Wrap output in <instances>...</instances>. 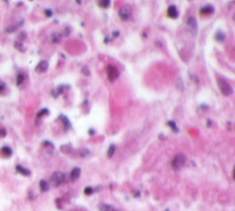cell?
Returning <instances> with one entry per match:
<instances>
[{"instance_id":"obj_1","label":"cell","mask_w":235,"mask_h":211,"mask_svg":"<svg viewBox=\"0 0 235 211\" xmlns=\"http://www.w3.org/2000/svg\"><path fill=\"white\" fill-rule=\"evenodd\" d=\"M185 161H187V156L181 153V154H177V156L173 158V160L171 163V166H172V168L174 171H179L184 166Z\"/></svg>"},{"instance_id":"obj_2","label":"cell","mask_w":235,"mask_h":211,"mask_svg":"<svg viewBox=\"0 0 235 211\" xmlns=\"http://www.w3.org/2000/svg\"><path fill=\"white\" fill-rule=\"evenodd\" d=\"M64 182H66V177H64V174L61 173V172H55V173H52V175L50 177V183H51L55 188L60 186V185L63 184Z\"/></svg>"},{"instance_id":"obj_3","label":"cell","mask_w":235,"mask_h":211,"mask_svg":"<svg viewBox=\"0 0 235 211\" xmlns=\"http://www.w3.org/2000/svg\"><path fill=\"white\" fill-rule=\"evenodd\" d=\"M219 88H220V92H221L224 96H229V95L233 93L230 84H229L227 81H224L223 78H220V80H219Z\"/></svg>"},{"instance_id":"obj_4","label":"cell","mask_w":235,"mask_h":211,"mask_svg":"<svg viewBox=\"0 0 235 211\" xmlns=\"http://www.w3.org/2000/svg\"><path fill=\"white\" fill-rule=\"evenodd\" d=\"M118 76H119V71H118V69L113 65H108L107 67V77L110 82L115 81L118 78Z\"/></svg>"},{"instance_id":"obj_5","label":"cell","mask_w":235,"mask_h":211,"mask_svg":"<svg viewBox=\"0 0 235 211\" xmlns=\"http://www.w3.org/2000/svg\"><path fill=\"white\" fill-rule=\"evenodd\" d=\"M119 17L121 20H128L131 17V7L130 6H122L119 10Z\"/></svg>"},{"instance_id":"obj_6","label":"cell","mask_w":235,"mask_h":211,"mask_svg":"<svg viewBox=\"0 0 235 211\" xmlns=\"http://www.w3.org/2000/svg\"><path fill=\"white\" fill-rule=\"evenodd\" d=\"M187 23H188V26L190 27L191 33H194V36H196L197 35V23H196V19L194 17H189Z\"/></svg>"},{"instance_id":"obj_7","label":"cell","mask_w":235,"mask_h":211,"mask_svg":"<svg viewBox=\"0 0 235 211\" xmlns=\"http://www.w3.org/2000/svg\"><path fill=\"white\" fill-rule=\"evenodd\" d=\"M48 68H49V63H48V61H41L39 63H38V65L36 67V71L37 72H45L46 70H48Z\"/></svg>"},{"instance_id":"obj_8","label":"cell","mask_w":235,"mask_h":211,"mask_svg":"<svg viewBox=\"0 0 235 211\" xmlns=\"http://www.w3.org/2000/svg\"><path fill=\"white\" fill-rule=\"evenodd\" d=\"M167 16H169L170 18H172V19H176V18H177V17H178V10H177V7L173 6V5L169 6V9H167Z\"/></svg>"},{"instance_id":"obj_9","label":"cell","mask_w":235,"mask_h":211,"mask_svg":"<svg viewBox=\"0 0 235 211\" xmlns=\"http://www.w3.org/2000/svg\"><path fill=\"white\" fill-rule=\"evenodd\" d=\"M80 174H81V170L78 167H75L71 170L69 177H70V180H73V182H75V180H77L80 178Z\"/></svg>"},{"instance_id":"obj_10","label":"cell","mask_w":235,"mask_h":211,"mask_svg":"<svg viewBox=\"0 0 235 211\" xmlns=\"http://www.w3.org/2000/svg\"><path fill=\"white\" fill-rule=\"evenodd\" d=\"M16 170H17V172L21 173V174L25 175V177L31 175V171H30V170H27V168H25V167H23V166H20V165H17V166H16Z\"/></svg>"},{"instance_id":"obj_11","label":"cell","mask_w":235,"mask_h":211,"mask_svg":"<svg viewBox=\"0 0 235 211\" xmlns=\"http://www.w3.org/2000/svg\"><path fill=\"white\" fill-rule=\"evenodd\" d=\"M199 13L201 14H213L214 13V7L210 6V5H207V6H204V7H202L199 10Z\"/></svg>"},{"instance_id":"obj_12","label":"cell","mask_w":235,"mask_h":211,"mask_svg":"<svg viewBox=\"0 0 235 211\" xmlns=\"http://www.w3.org/2000/svg\"><path fill=\"white\" fill-rule=\"evenodd\" d=\"M0 154H3L4 157H11L12 156V149L9 146H3L0 149Z\"/></svg>"},{"instance_id":"obj_13","label":"cell","mask_w":235,"mask_h":211,"mask_svg":"<svg viewBox=\"0 0 235 211\" xmlns=\"http://www.w3.org/2000/svg\"><path fill=\"white\" fill-rule=\"evenodd\" d=\"M23 24H24V23H23V20H21V21H19V23H18V24H16V25H11L10 27H7V28L5 30V32H6V33H12V32H14V31H16V30H18V28H19V27H20Z\"/></svg>"},{"instance_id":"obj_14","label":"cell","mask_w":235,"mask_h":211,"mask_svg":"<svg viewBox=\"0 0 235 211\" xmlns=\"http://www.w3.org/2000/svg\"><path fill=\"white\" fill-rule=\"evenodd\" d=\"M39 188H41L42 192H46L50 189V184L46 182V180H41V182H39Z\"/></svg>"},{"instance_id":"obj_15","label":"cell","mask_w":235,"mask_h":211,"mask_svg":"<svg viewBox=\"0 0 235 211\" xmlns=\"http://www.w3.org/2000/svg\"><path fill=\"white\" fill-rule=\"evenodd\" d=\"M99 210L100 211H118L116 209H114L112 205L109 204H100L99 205Z\"/></svg>"},{"instance_id":"obj_16","label":"cell","mask_w":235,"mask_h":211,"mask_svg":"<svg viewBox=\"0 0 235 211\" xmlns=\"http://www.w3.org/2000/svg\"><path fill=\"white\" fill-rule=\"evenodd\" d=\"M214 38H215V40H216V42H223V40L226 39V35H224L222 31H219V32L215 35V37H214Z\"/></svg>"},{"instance_id":"obj_17","label":"cell","mask_w":235,"mask_h":211,"mask_svg":"<svg viewBox=\"0 0 235 211\" xmlns=\"http://www.w3.org/2000/svg\"><path fill=\"white\" fill-rule=\"evenodd\" d=\"M115 149H116V146L115 145H110L109 148H108V152H107V157L108 158H112L115 153Z\"/></svg>"},{"instance_id":"obj_18","label":"cell","mask_w":235,"mask_h":211,"mask_svg":"<svg viewBox=\"0 0 235 211\" xmlns=\"http://www.w3.org/2000/svg\"><path fill=\"white\" fill-rule=\"evenodd\" d=\"M98 5H99L100 7L107 9V7H109V5H110V1H109V0H103V1H98Z\"/></svg>"},{"instance_id":"obj_19","label":"cell","mask_w":235,"mask_h":211,"mask_svg":"<svg viewBox=\"0 0 235 211\" xmlns=\"http://www.w3.org/2000/svg\"><path fill=\"white\" fill-rule=\"evenodd\" d=\"M60 120H62V121H63V124H64V126H66L67 129L70 128V122H69V120H68L64 115H61V116H60Z\"/></svg>"},{"instance_id":"obj_20","label":"cell","mask_w":235,"mask_h":211,"mask_svg":"<svg viewBox=\"0 0 235 211\" xmlns=\"http://www.w3.org/2000/svg\"><path fill=\"white\" fill-rule=\"evenodd\" d=\"M25 75L24 74H19L18 75V77H17V85H20L23 82H24V80H25Z\"/></svg>"},{"instance_id":"obj_21","label":"cell","mask_w":235,"mask_h":211,"mask_svg":"<svg viewBox=\"0 0 235 211\" xmlns=\"http://www.w3.org/2000/svg\"><path fill=\"white\" fill-rule=\"evenodd\" d=\"M167 125H169V126H170V128H171L172 131H174L176 133H177V132H178V128H177V125H176V122H174V121H169V122H167Z\"/></svg>"},{"instance_id":"obj_22","label":"cell","mask_w":235,"mask_h":211,"mask_svg":"<svg viewBox=\"0 0 235 211\" xmlns=\"http://www.w3.org/2000/svg\"><path fill=\"white\" fill-rule=\"evenodd\" d=\"M5 90H6V84H5V82L0 81V95H3V94L5 93Z\"/></svg>"},{"instance_id":"obj_23","label":"cell","mask_w":235,"mask_h":211,"mask_svg":"<svg viewBox=\"0 0 235 211\" xmlns=\"http://www.w3.org/2000/svg\"><path fill=\"white\" fill-rule=\"evenodd\" d=\"M51 38H52V42H53V43H58V42H60V39H61V36L57 35V33H53V35L51 36Z\"/></svg>"},{"instance_id":"obj_24","label":"cell","mask_w":235,"mask_h":211,"mask_svg":"<svg viewBox=\"0 0 235 211\" xmlns=\"http://www.w3.org/2000/svg\"><path fill=\"white\" fill-rule=\"evenodd\" d=\"M93 192H94V189H92V188H85V189H84V193H85L87 196L92 195Z\"/></svg>"},{"instance_id":"obj_25","label":"cell","mask_w":235,"mask_h":211,"mask_svg":"<svg viewBox=\"0 0 235 211\" xmlns=\"http://www.w3.org/2000/svg\"><path fill=\"white\" fill-rule=\"evenodd\" d=\"M82 74L85 75V76H88V75L90 74V71H89V69H88L87 67H83V68H82Z\"/></svg>"},{"instance_id":"obj_26","label":"cell","mask_w":235,"mask_h":211,"mask_svg":"<svg viewBox=\"0 0 235 211\" xmlns=\"http://www.w3.org/2000/svg\"><path fill=\"white\" fill-rule=\"evenodd\" d=\"M48 114H49V110H48V109H43V110L38 114V117H42L43 115H48Z\"/></svg>"},{"instance_id":"obj_27","label":"cell","mask_w":235,"mask_h":211,"mask_svg":"<svg viewBox=\"0 0 235 211\" xmlns=\"http://www.w3.org/2000/svg\"><path fill=\"white\" fill-rule=\"evenodd\" d=\"M18 38H19V39H21V42H23V40L26 38V33H25V32H21V33H19Z\"/></svg>"},{"instance_id":"obj_28","label":"cell","mask_w":235,"mask_h":211,"mask_svg":"<svg viewBox=\"0 0 235 211\" xmlns=\"http://www.w3.org/2000/svg\"><path fill=\"white\" fill-rule=\"evenodd\" d=\"M5 135H6V131L0 127V136H5Z\"/></svg>"},{"instance_id":"obj_29","label":"cell","mask_w":235,"mask_h":211,"mask_svg":"<svg viewBox=\"0 0 235 211\" xmlns=\"http://www.w3.org/2000/svg\"><path fill=\"white\" fill-rule=\"evenodd\" d=\"M45 14H46L48 17H51V16H52V12L49 11V10H45Z\"/></svg>"},{"instance_id":"obj_30","label":"cell","mask_w":235,"mask_h":211,"mask_svg":"<svg viewBox=\"0 0 235 211\" xmlns=\"http://www.w3.org/2000/svg\"><path fill=\"white\" fill-rule=\"evenodd\" d=\"M119 35H120L119 31H114V32H113V37H119Z\"/></svg>"}]
</instances>
